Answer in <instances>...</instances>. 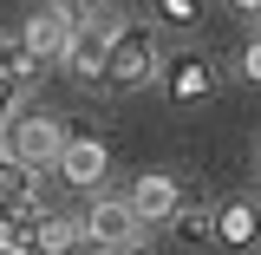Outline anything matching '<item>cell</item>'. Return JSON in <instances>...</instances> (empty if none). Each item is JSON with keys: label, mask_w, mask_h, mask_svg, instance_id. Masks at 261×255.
I'll return each instance as SVG.
<instances>
[{"label": "cell", "mask_w": 261, "mask_h": 255, "mask_svg": "<svg viewBox=\"0 0 261 255\" xmlns=\"http://www.w3.org/2000/svg\"><path fill=\"white\" fill-rule=\"evenodd\" d=\"M157 27H118L111 33V46H105V72H98V85H111V92H144L150 79H157Z\"/></svg>", "instance_id": "6da1fadb"}, {"label": "cell", "mask_w": 261, "mask_h": 255, "mask_svg": "<svg viewBox=\"0 0 261 255\" xmlns=\"http://www.w3.org/2000/svg\"><path fill=\"white\" fill-rule=\"evenodd\" d=\"M59 144H65V131H59V118H46V111H13V118L0 125V157L27 164L33 177H46V170L59 164Z\"/></svg>", "instance_id": "7a4b0ae2"}, {"label": "cell", "mask_w": 261, "mask_h": 255, "mask_svg": "<svg viewBox=\"0 0 261 255\" xmlns=\"http://www.w3.org/2000/svg\"><path fill=\"white\" fill-rule=\"evenodd\" d=\"M72 27H79L72 0H53V7H39L27 27H20V59H27V72H46V65H59V59H65V39H72Z\"/></svg>", "instance_id": "3957f363"}, {"label": "cell", "mask_w": 261, "mask_h": 255, "mask_svg": "<svg viewBox=\"0 0 261 255\" xmlns=\"http://www.w3.org/2000/svg\"><path fill=\"white\" fill-rule=\"evenodd\" d=\"M157 85H163V98L170 105H209L216 98V85H222V72H216V59L209 53H176V59H163L157 65Z\"/></svg>", "instance_id": "277c9868"}, {"label": "cell", "mask_w": 261, "mask_h": 255, "mask_svg": "<svg viewBox=\"0 0 261 255\" xmlns=\"http://www.w3.org/2000/svg\"><path fill=\"white\" fill-rule=\"evenodd\" d=\"M53 170H59L72 190H98V183L111 177V151H105V137H65Z\"/></svg>", "instance_id": "5b68a950"}, {"label": "cell", "mask_w": 261, "mask_h": 255, "mask_svg": "<svg viewBox=\"0 0 261 255\" xmlns=\"http://www.w3.org/2000/svg\"><path fill=\"white\" fill-rule=\"evenodd\" d=\"M79 229H85L92 249H105V242H130V236H137V210H130V196H92L85 216H79Z\"/></svg>", "instance_id": "8992f818"}, {"label": "cell", "mask_w": 261, "mask_h": 255, "mask_svg": "<svg viewBox=\"0 0 261 255\" xmlns=\"http://www.w3.org/2000/svg\"><path fill=\"white\" fill-rule=\"evenodd\" d=\"M124 196H130V210H137V223H170V216H176V203H183L190 190H183L170 170H144Z\"/></svg>", "instance_id": "52a82bcc"}, {"label": "cell", "mask_w": 261, "mask_h": 255, "mask_svg": "<svg viewBox=\"0 0 261 255\" xmlns=\"http://www.w3.org/2000/svg\"><path fill=\"white\" fill-rule=\"evenodd\" d=\"M216 242L235 249V255H248L261 242V203L255 196H222L216 203Z\"/></svg>", "instance_id": "ba28073f"}, {"label": "cell", "mask_w": 261, "mask_h": 255, "mask_svg": "<svg viewBox=\"0 0 261 255\" xmlns=\"http://www.w3.org/2000/svg\"><path fill=\"white\" fill-rule=\"evenodd\" d=\"M33 203H39V177H33L27 164L0 157V223H13V216H33Z\"/></svg>", "instance_id": "9c48e42d"}, {"label": "cell", "mask_w": 261, "mask_h": 255, "mask_svg": "<svg viewBox=\"0 0 261 255\" xmlns=\"http://www.w3.org/2000/svg\"><path fill=\"white\" fill-rule=\"evenodd\" d=\"M170 229H176V242H190V249H202V242H216V203H176V216H170Z\"/></svg>", "instance_id": "30bf717a"}, {"label": "cell", "mask_w": 261, "mask_h": 255, "mask_svg": "<svg viewBox=\"0 0 261 255\" xmlns=\"http://www.w3.org/2000/svg\"><path fill=\"white\" fill-rule=\"evenodd\" d=\"M150 7H157L163 27H196L202 20V0H150Z\"/></svg>", "instance_id": "8fae6325"}, {"label": "cell", "mask_w": 261, "mask_h": 255, "mask_svg": "<svg viewBox=\"0 0 261 255\" xmlns=\"http://www.w3.org/2000/svg\"><path fill=\"white\" fill-rule=\"evenodd\" d=\"M235 72H242L248 85H261V33L248 39V46H242V53H235Z\"/></svg>", "instance_id": "7c38bea8"}, {"label": "cell", "mask_w": 261, "mask_h": 255, "mask_svg": "<svg viewBox=\"0 0 261 255\" xmlns=\"http://www.w3.org/2000/svg\"><path fill=\"white\" fill-rule=\"evenodd\" d=\"M13 111H20V79H13V72L0 65V125H7Z\"/></svg>", "instance_id": "4fadbf2b"}, {"label": "cell", "mask_w": 261, "mask_h": 255, "mask_svg": "<svg viewBox=\"0 0 261 255\" xmlns=\"http://www.w3.org/2000/svg\"><path fill=\"white\" fill-rule=\"evenodd\" d=\"M0 65H7L13 79H27V59H20V39H7V33H0Z\"/></svg>", "instance_id": "5bb4252c"}, {"label": "cell", "mask_w": 261, "mask_h": 255, "mask_svg": "<svg viewBox=\"0 0 261 255\" xmlns=\"http://www.w3.org/2000/svg\"><path fill=\"white\" fill-rule=\"evenodd\" d=\"M98 255H144V242H137V236H130V242H105Z\"/></svg>", "instance_id": "9a60e30c"}, {"label": "cell", "mask_w": 261, "mask_h": 255, "mask_svg": "<svg viewBox=\"0 0 261 255\" xmlns=\"http://www.w3.org/2000/svg\"><path fill=\"white\" fill-rule=\"evenodd\" d=\"M228 7H235L242 20H261V0H228Z\"/></svg>", "instance_id": "2e32d148"}, {"label": "cell", "mask_w": 261, "mask_h": 255, "mask_svg": "<svg viewBox=\"0 0 261 255\" xmlns=\"http://www.w3.org/2000/svg\"><path fill=\"white\" fill-rule=\"evenodd\" d=\"M0 249H7V223H0Z\"/></svg>", "instance_id": "e0dca14e"}, {"label": "cell", "mask_w": 261, "mask_h": 255, "mask_svg": "<svg viewBox=\"0 0 261 255\" xmlns=\"http://www.w3.org/2000/svg\"><path fill=\"white\" fill-rule=\"evenodd\" d=\"M0 255H20V249H0Z\"/></svg>", "instance_id": "ac0fdd59"}, {"label": "cell", "mask_w": 261, "mask_h": 255, "mask_svg": "<svg viewBox=\"0 0 261 255\" xmlns=\"http://www.w3.org/2000/svg\"><path fill=\"white\" fill-rule=\"evenodd\" d=\"M255 164H261V144H255Z\"/></svg>", "instance_id": "d6986e66"}]
</instances>
